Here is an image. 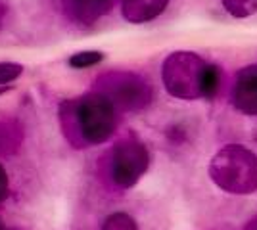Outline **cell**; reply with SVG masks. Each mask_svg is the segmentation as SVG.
<instances>
[{
  "label": "cell",
  "mask_w": 257,
  "mask_h": 230,
  "mask_svg": "<svg viewBox=\"0 0 257 230\" xmlns=\"http://www.w3.org/2000/svg\"><path fill=\"white\" fill-rule=\"evenodd\" d=\"M171 0H121V16L128 23H148L167 10Z\"/></svg>",
  "instance_id": "8"
},
{
  "label": "cell",
  "mask_w": 257,
  "mask_h": 230,
  "mask_svg": "<svg viewBox=\"0 0 257 230\" xmlns=\"http://www.w3.org/2000/svg\"><path fill=\"white\" fill-rule=\"evenodd\" d=\"M209 178L215 186L234 196L257 190V155L240 144H226L209 161Z\"/></svg>",
  "instance_id": "3"
},
{
  "label": "cell",
  "mask_w": 257,
  "mask_h": 230,
  "mask_svg": "<svg viewBox=\"0 0 257 230\" xmlns=\"http://www.w3.org/2000/svg\"><path fill=\"white\" fill-rule=\"evenodd\" d=\"M10 88L12 87H0V96H2V94H6V92H8Z\"/></svg>",
  "instance_id": "17"
},
{
  "label": "cell",
  "mask_w": 257,
  "mask_h": 230,
  "mask_svg": "<svg viewBox=\"0 0 257 230\" xmlns=\"http://www.w3.org/2000/svg\"><path fill=\"white\" fill-rule=\"evenodd\" d=\"M100 230H139V226H137V220L128 213L119 211V213H111L109 217H106Z\"/></svg>",
  "instance_id": "12"
},
{
  "label": "cell",
  "mask_w": 257,
  "mask_h": 230,
  "mask_svg": "<svg viewBox=\"0 0 257 230\" xmlns=\"http://www.w3.org/2000/svg\"><path fill=\"white\" fill-rule=\"evenodd\" d=\"M23 129L16 121H0V155H10L20 150Z\"/></svg>",
  "instance_id": "9"
},
{
  "label": "cell",
  "mask_w": 257,
  "mask_h": 230,
  "mask_svg": "<svg viewBox=\"0 0 257 230\" xmlns=\"http://www.w3.org/2000/svg\"><path fill=\"white\" fill-rule=\"evenodd\" d=\"M117 0H62L65 18L77 25H94L107 16Z\"/></svg>",
  "instance_id": "7"
},
{
  "label": "cell",
  "mask_w": 257,
  "mask_h": 230,
  "mask_svg": "<svg viewBox=\"0 0 257 230\" xmlns=\"http://www.w3.org/2000/svg\"><path fill=\"white\" fill-rule=\"evenodd\" d=\"M232 104L240 113L257 117V66H246L236 73Z\"/></svg>",
  "instance_id": "6"
},
{
  "label": "cell",
  "mask_w": 257,
  "mask_h": 230,
  "mask_svg": "<svg viewBox=\"0 0 257 230\" xmlns=\"http://www.w3.org/2000/svg\"><path fill=\"white\" fill-rule=\"evenodd\" d=\"M4 16H6V6H4V2L0 0V25H2V20H4Z\"/></svg>",
  "instance_id": "15"
},
{
  "label": "cell",
  "mask_w": 257,
  "mask_h": 230,
  "mask_svg": "<svg viewBox=\"0 0 257 230\" xmlns=\"http://www.w3.org/2000/svg\"><path fill=\"white\" fill-rule=\"evenodd\" d=\"M161 81L173 98L186 102L213 100L221 87V71L202 56L181 50L165 58L161 66Z\"/></svg>",
  "instance_id": "2"
},
{
  "label": "cell",
  "mask_w": 257,
  "mask_h": 230,
  "mask_svg": "<svg viewBox=\"0 0 257 230\" xmlns=\"http://www.w3.org/2000/svg\"><path fill=\"white\" fill-rule=\"evenodd\" d=\"M102 62H104V54L100 50H81V52L71 54L67 60L69 67H73V69H88Z\"/></svg>",
  "instance_id": "10"
},
{
  "label": "cell",
  "mask_w": 257,
  "mask_h": 230,
  "mask_svg": "<svg viewBox=\"0 0 257 230\" xmlns=\"http://www.w3.org/2000/svg\"><path fill=\"white\" fill-rule=\"evenodd\" d=\"M60 119L65 136L77 148L100 146L117 131V108L96 90L62 102Z\"/></svg>",
  "instance_id": "1"
},
{
  "label": "cell",
  "mask_w": 257,
  "mask_h": 230,
  "mask_svg": "<svg viewBox=\"0 0 257 230\" xmlns=\"http://www.w3.org/2000/svg\"><path fill=\"white\" fill-rule=\"evenodd\" d=\"M23 75V66L18 62H0V87H12L10 83Z\"/></svg>",
  "instance_id": "13"
},
{
  "label": "cell",
  "mask_w": 257,
  "mask_h": 230,
  "mask_svg": "<svg viewBox=\"0 0 257 230\" xmlns=\"http://www.w3.org/2000/svg\"><path fill=\"white\" fill-rule=\"evenodd\" d=\"M221 2L223 8L236 20H244L257 14V0H221Z\"/></svg>",
  "instance_id": "11"
},
{
  "label": "cell",
  "mask_w": 257,
  "mask_h": 230,
  "mask_svg": "<svg viewBox=\"0 0 257 230\" xmlns=\"http://www.w3.org/2000/svg\"><path fill=\"white\" fill-rule=\"evenodd\" d=\"M0 230H22V228H16V226H6V224L0 220Z\"/></svg>",
  "instance_id": "16"
},
{
  "label": "cell",
  "mask_w": 257,
  "mask_h": 230,
  "mask_svg": "<svg viewBox=\"0 0 257 230\" xmlns=\"http://www.w3.org/2000/svg\"><path fill=\"white\" fill-rule=\"evenodd\" d=\"M150 167V153L137 138H125L113 148L109 159V176L119 188H133Z\"/></svg>",
  "instance_id": "5"
},
{
  "label": "cell",
  "mask_w": 257,
  "mask_h": 230,
  "mask_svg": "<svg viewBox=\"0 0 257 230\" xmlns=\"http://www.w3.org/2000/svg\"><path fill=\"white\" fill-rule=\"evenodd\" d=\"M96 92L104 94L117 108V111L142 110L152 100L150 85L142 77L125 71L102 75L96 81Z\"/></svg>",
  "instance_id": "4"
},
{
  "label": "cell",
  "mask_w": 257,
  "mask_h": 230,
  "mask_svg": "<svg viewBox=\"0 0 257 230\" xmlns=\"http://www.w3.org/2000/svg\"><path fill=\"white\" fill-rule=\"evenodd\" d=\"M8 194H10V180H8V173L4 165L0 163V201H4Z\"/></svg>",
  "instance_id": "14"
}]
</instances>
